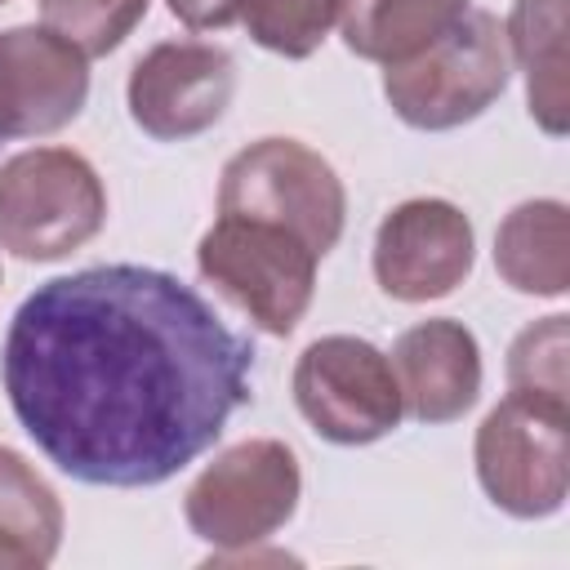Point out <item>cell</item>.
I'll use <instances>...</instances> for the list:
<instances>
[{
    "mask_svg": "<svg viewBox=\"0 0 570 570\" xmlns=\"http://www.w3.org/2000/svg\"><path fill=\"white\" fill-rule=\"evenodd\" d=\"M0 4H9V0H0Z\"/></svg>",
    "mask_w": 570,
    "mask_h": 570,
    "instance_id": "obj_21",
    "label": "cell"
},
{
    "mask_svg": "<svg viewBox=\"0 0 570 570\" xmlns=\"http://www.w3.org/2000/svg\"><path fill=\"white\" fill-rule=\"evenodd\" d=\"M62 548L58 490L13 450L0 445V570H40Z\"/></svg>",
    "mask_w": 570,
    "mask_h": 570,
    "instance_id": "obj_16",
    "label": "cell"
},
{
    "mask_svg": "<svg viewBox=\"0 0 570 570\" xmlns=\"http://www.w3.org/2000/svg\"><path fill=\"white\" fill-rule=\"evenodd\" d=\"M512 76L503 22L490 9H468L441 40L405 62L383 67V98L410 129H459L476 120Z\"/></svg>",
    "mask_w": 570,
    "mask_h": 570,
    "instance_id": "obj_3",
    "label": "cell"
},
{
    "mask_svg": "<svg viewBox=\"0 0 570 570\" xmlns=\"http://www.w3.org/2000/svg\"><path fill=\"white\" fill-rule=\"evenodd\" d=\"M303 472L298 454L276 436H249L227 445L183 494V517L196 539L214 548L209 561L249 552L272 539L298 508Z\"/></svg>",
    "mask_w": 570,
    "mask_h": 570,
    "instance_id": "obj_5",
    "label": "cell"
},
{
    "mask_svg": "<svg viewBox=\"0 0 570 570\" xmlns=\"http://www.w3.org/2000/svg\"><path fill=\"white\" fill-rule=\"evenodd\" d=\"M218 214H245L298 232L321 258L347 223V191L334 165L298 138H258L240 147L218 178Z\"/></svg>",
    "mask_w": 570,
    "mask_h": 570,
    "instance_id": "obj_6",
    "label": "cell"
},
{
    "mask_svg": "<svg viewBox=\"0 0 570 570\" xmlns=\"http://www.w3.org/2000/svg\"><path fill=\"white\" fill-rule=\"evenodd\" d=\"M236 94V62L214 40L151 45L125 85L134 125L156 142H183L214 129Z\"/></svg>",
    "mask_w": 570,
    "mask_h": 570,
    "instance_id": "obj_9",
    "label": "cell"
},
{
    "mask_svg": "<svg viewBox=\"0 0 570 570\" xmlns=\"http://www.w3.org/2000/svg\"><path fill=\"white\" fill-rule=\"evenodd\" d=\"M165 4L187 31H223L245 13L249 0H165Z\"/></svg>",
    "mask_w": 570,
    "mask_h": 570,
    "instance_id": "obj_20",
    "label": "cell"
},
{
    "mask_svg": "<svg viewBox=\"0 0 570 570\" xmlns=\"http://www.w3.org/2000/svg\"><path fill=\"white\" fill-rule=\"evenodd\" d=\"M321 254L289 227L218 214L196 245V272L236 303L263 334H294L316 294Z\"/></svg>",
    "mask_w": 570,
    "mask_h": 570,
    "instance_id": "obj_2",
    "label": "cell"
},
{
    "mask_svg": "<svg viewBox=\"0 0 570 570\" xmlns=\"http://www.w3.org/2000/svg\"><path fill=\"white\" fill-rule=\"evenodd\" d=\"M476 263L472 218L441 196H414L383 214L374 232V281L396 303L454 294Z\"/></svg>",
    "mask_w": 570,
    "mask_h": 570,
    "instance_id": "obj_10",
    "label": "cell"
},
{
    "mask_svg": "<svg viewBox=\"0 0 570 570\" xmlns=\"http://www.w3.org/2000/svg\"><path fill=\"white\" fill-rule=\"evenodd\" d=\"M343 0H249L240 22L254 45L281 58H312L334 31Z\"/></svg>",
    "mask_w": 570,
    "mask_h": 570,
    "instance_id": "obj_18",
    "label": "cell"
},
{
    "mask_svg": "<svg viewBox=\"0 0 570 570\" xmlns=\"http://www.w3.org/2000/svg\"><path fill=\"white\" fill-rule=\"evenodd\" d=\"M476 481L517 521L552 517L570 490V410L508 392L476 428Z\"/></svg>",
    "mask_w": 570,
    "mask_h": 570,
    "instance_id": "obj_7",
    "label": "cell"
},
{
    "mask_svg": "<svg viewBox=\"0 0 570 570\" xmlns=\"http://www.w3.org/2000/svg\"><path fill=\"white\" fill-rule=\"evenodd\" d=\"M151 0H40L49 31L71 40L85 58H107L147 18Z\"/></svg>",
    "mask_w": 570,
    "mask_h": 570,
    "instance_id": "obj_19",
    "label": "cell"
},
{
    "mask_svg": "<svg viewBox=\"0 0 570 570\" xmlns=\"http://www.w3.org/2000/svg\"><path fill=\"white\" fill-rule=\"evenodd\" d=\"M468 9V0H343L338 27L347 53L392 67L441 40Z\"/></svg>",
    "mask_w": 570,
    "mask_h": 570,
    "instance_id": "obj_15",
    "label": "cell"
},
{
    "mask_svg": "<svg viewBox=\"0 0 570 570\" xmlns=\"http://www.w3.org/2000/svg\"><path fill=\"white\" fill-rule=\"evenodd\" d=\"M401 405L419 423H454L481 396V343L454 316H428L392 343Z\"/></svg>",
    "mask_w": 570,
    "mask_h": 570,
    "instance_id": "obj_12",
    "label": "cell"
},
{
    "mask_svg": "<svg viewBox=\"0 0 570 570\" xmlns=\"http://www.w3.org/2000/svg\"><path fill=\"white\" fill-rule=\"evenodd\" d=\"M254 343L160 267L102 263L36 285L0 383L40 454L85 485L142 490L196 463L249 405Z\"/></svg>",
    "mask_w": 570,
    "mask_h": 570,
    "instance_id": "obj_1",
    "label": "cell"
},
{
    "mask_svg": "<svg viewBox=\"0 0 570 570\" xmlns=\"http://www.w3.org/2000/svg\"><path fill=\"white\" fill-rule=\"evenodd\" d=\"M494 267L517 294L561 298L570 289V209L552 196L512 205L494 232Z\"/></svg>",
    "mask_w": 570,
    "mask_h": 570,
    "instance_id": "obj_13",
    "label": "cell"
},
{
    "mask_svg": "<svg viewBox=\"0 0 570 570\" xmlns=\"http://www.w3.org/2000/svg\"><path fill=\"white\" fill-rule=\"evenodd\" d=\"M107 223V187L71 147H31L0 165V249L22 263H58Z\"/></svg>",
    "mask_w": 570,
    "mask_h": 570,
    "instance_id": "obj_4",
    "label": "cell"
},
{
    "mask_svg": "<svg viewBox=\"0 0 570 570\" xmlns=\"http://www.w3.org/2000/svg\"><path fill=\"white\" fill-rule=\"evenodd\" d=\"M89 98V58L45 22L0 31V142L67 129Z\"/></svg>",
    "mask_w": 570,
    "mask_h": 570,
    "instance_id": "obj_11",
    "label": "cell"
},
{
    "mask_svg": "<svg viewBox=\"0 0 570 570\" xmlns=\"http://www.w3.org/2000/svg\"><path fill=\"white\" fill-rule=\"evenodd\" d=\"M570 316L552 312L534 325H525L512 347H508V392L566 405L570 410V374H566V352H570Z\"/></svg>",
    "mask_w": 570,
    "mask_h": 570,
    "instance_id": "obj_17",
    "label": "cell"
},
{
    "mask_svg": "<svg viewBox=\"0 0 570 570\" xmlns=\"http://www.w3.org/2000/svg\"><path fill=\"white\" fill-rule=\"evenodd\" d=\"M294 405L330 445H370L401 428L405 405L392 361L356 334L312 338L294 361Z\"/></svg>",
    "mask_w": 570,
    "mask_h": 570,
    "instance_id": "obj_8",
    "label": "cell"
},
{
    "mask_svg": "<svg viewBox=\"0 0 570 570\" xmlns=\"http://www.w3.org/2000/svg\"><path fill=\"white\" fill-rule=\"evenodd\" d=\"M508 58L525 71V102L543 134H566V0H517L503 22Z\"/></svg>",
    "mask_w": 570,
    "mask_h": 570,
    "instance_id": "obj_14",
    "label": "cell"
}]
</instances>
